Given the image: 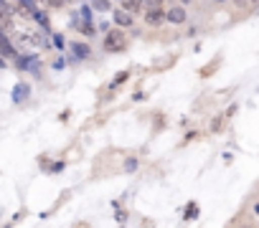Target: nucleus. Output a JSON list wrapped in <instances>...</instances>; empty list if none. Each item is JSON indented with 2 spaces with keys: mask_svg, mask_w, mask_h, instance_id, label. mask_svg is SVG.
<instances>
[{
  "mask_svg": "<svg viewBox=\"0 0 259 228\" xmlns=\"http://www.w3.org/2000/svg\"><path fill=\"white\" fill-rule=\"evenodd\" d=\"M145 21H148L150 26H160V23L165 21V8L158 6V3H150V6H148V13H145Z\"/></svg>",
  "mask_w": 259,
  "mask_h": 228,
  "instance_id": "obj_1",
  "label": "nucleus"
},
{
  "mask_svg": "<svg viewBox=\"0 0 259 228\" xmlns=\"http://www.w3.org/2000/svg\"><path fill=\"white\" fill-rule=\"evenodd\" d=\"M104 48H107V51H119V48H124V36H122L119 31H112V33L107 36V41H104Z\"/></svg>",
  "mask_w": 259,
  "mask_h": 228,
  "instance_id": "obj_2",
  "label": "nucleus"
},
{
  "mask_svg": "<svg viewBox=\"0 0 259 228\" xmlns=\"http://www.w3.org/2000/svg\"><path fill=\"white\" fill-rule=\"evenodd\" d=\"M165 21H170V23H183V21H186V11H183L181 6H170V8L165 11Z\"/></svg>",
  "mask_w": 259,
  "mask_h": 228,
  "instance_id": "obj_3",
  "label": "nucleus"
},
{
  "mask_svg": "<svg viewBox=\"0 0 259 228\" xmlns=\"http://www.w3.org/2000/svg\"><path fill=\"white\" fill-rule=\"evenodd\" d=\"M114 23H117V26H133V16L124 13V11H117V13H114Z\"/></svg>",
  "mask_w": 259,
  "mask_h": 228,
  "instance_id": "obj_4",
  "label": "nucleus"
},
{
  "mask_svg": "<svg viewBox=\"0 0 259 228\" xmlns=\"http://www.w3.org/2000/svg\"><path fill=\"white\" fill-rule=\"evenodd\" d=\"M0 51H3L6 56H13V53H16V48L11 46V41H8L3 33H0Z\"/></svg>",
  "mask_w": 259,
  "mask_h": 228,
  "instance_id": "obj_5",
  "label": "nucleus"
},
{
  "mask_svg": "<svg viewBox=\"0 0 259 228\" xmlns=\"http://www.w3.org/2000/svg\"><path fill=\"white\" fill-rule=\"evenodd\" d=\"M26 96H28V86H26V84L16 86V91H13V99H16V101H23Z\"/></svg>",
  "mask_w": 259,
  "mask_h": 228,
  "instance_id": "obj_6",
  "label": "nucleus"
},
{
  "mask_svg": "<svg viewBox=\"0 0 259 228\" xmlns=\"http://www.w3.org/2000/svg\"><path fill=\"white\" fill-rule=\"evenodd\" d=\"M119 11H124V13H135V11H140V3H122Z\"/></svg>",
  "mask_w": 259,
  "mask_h": 228,
  "instance_id": "obj_7",
  "label": "nucleus"
},
{
  "mask_svg": "<svg viewBox=\"0 0 259 228\" xmlns=\"http://www.w3.org/2000/svg\"><path fill=\"white\" fill-rule=\"evenodd\" d=\"M74 53H76V56H89V48H87V46H79V43H74Z\"/></svg>",
  "mask_w": 259,
  "mask_h": 228,
  "instance_id": "obj_8",
  "label": "nucleus"
},
{
  "mask_svg": "<svg viewBox=\"0 0 259 228\" xmlns=\"http://www.w3.org/2000/svg\"><path fill=\"white\" fill-rule=\"evenodd\" d=\"M124 167H127V170H135V167H138V162H135V160H133V157H130V160H127V165H124Z\"/></svg>",
  "mask_w": 259,
  "mask_h": 228,
  "instance_id": "obj_9",
  "label": "nucleus"
},
{
  "mask_svg": "<svg viewBox=\"0 0 259 228\" xmlns=\"http://www.w3.org/2000/svg\"><path fill=\"white\" fill-rule=\"evenodd\" d=\"M94 8H97V11H107L109 6H107V3H94Z\"/></svg>",
  "mask_w": 259,
  "mask_h": 228,
  "instance_id": "obj_10",
  "label": "nucleus"
},
{
  "mask_svg": "<svg viewBox=\"0 0 259 228\" xmlns=\"http://www.w3.org/2000/svg\"><path fill=\"white\" fill-rule=\"evenodd\" d=\"M3 66H6V61H3V59H0V69H3Z\"/></svg>",
  "mask_w": 259,
  "mask_h": 228,
  "instance_id": "obj_11",
  "label": "nucleus"
}]
</instances>
